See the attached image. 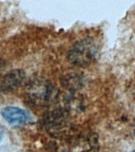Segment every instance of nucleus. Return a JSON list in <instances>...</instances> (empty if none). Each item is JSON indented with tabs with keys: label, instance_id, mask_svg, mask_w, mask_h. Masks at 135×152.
<instances>
[{
	"label": "nucleus",
	"instance_id": "nucleus-1",
	"mask_svg": "<svg viewBox=\"0 0 135 152\" xmlns=\"http://www.w3.org/2000/svg\"><path fill=\"white\" fill-rule=\"evenodd\" d=\"M26 98L36 106H47L57 100V88L44 78H35L29 82L25 90Z\"/></svg>",
	"mask_w": 135,
	"mask_h": 152
},
{
	"label": "nucleus",
	"instance_id": "nucleus-2",
	"mask_svg": "<svg viewBox=\"0 0 135 152\" xmlns=\"http://www.w3.org/2000/svg\"><path fill=\"white\" fill-rule=\"evenodd\" d=\"M100 54V45L95 39L83 38L71 48L68 53L69 63L80 67H85L96 60Z\"/></svg>",
	"mask_w": 135,
	"mask_h": 152
},
{
	"label": "nucleus",
	"instance_id": "nucleus-3",
	"mask_svg": "<svg viewBox=\"0 0 135 152\" xmlns=\"http://www.w3.org/2000/svg\"><path fill=\"white\" fill-rule=\"evenodd\" d=\"M43 126L51 135L59 136L69 129V113L63 109L49 112L43 119Z\"/></svg>",
	"mask_w": 135,
	"mask_h": 152
},
{
	"label": "nucleus",
	"instance_id": "nucleus-4",
	"mask_svg": "<svg viewBox=\"0 0 135 152\" xmlns=\"http://www.w3.org/2000/svg\"><path fill=\"white\" fill-rule=\"evenodd\" d=\"M2 118L12 125H23L30 123L33 117L28 111L19 107L7 106L1 110Z\"/></svg>",
	"mask_w": 135,
	"mask_h": 152
},
{
	"label": "nucleus",
	"instance_id": "nucleus-5",
	"mask_svg": "<svg viewBox=\"0 0 135 152\" xmlns=\"http://www.w3.org/2000/svg\"><path fill=\"white\" fill-rule=\"evenodd\" d=\"M26 78V74L22 70L16 69L5 75L0 80V91L10 93L20 87Z\"/></svg>",
	"mask_w": 135,
	"mask_h": 152
},
{
	"label": "nucleus",
	"instance_id": "nucleus-6",
	"mask_svg": "<svg viewBox=\"0 0 135 152\" xmlns=\"http://www.w3.org/2000/svg\"><path fill=\"white\" fill-rule=\"evenodd\" d=\"M61 84L67 90L76 91L83 86V78L79 74L69 73L63 76Z\"/></svg>",
	"mask_w": 135,
	"mask_h": 152
},
{
	"label": "nucleus",
	"instance_id": "nucleus-7",
	"mask_svg": "<svg viewBox=\"0 0 135 152\" xmlns=\"http://www.w3.org/2000/svg\"><path fill=\"white\" fill-rule=\"evenodd\" d=\"M96 140L92 136H85L75 143L74 152H93L96 150Z\"/></svg>",
	"mask_w": 135,
	"mask_h": 152
},
{
	"label": "nucleus",
	"instance_id": "nucleus-8",
	"mask_svg": "<svg viewBox=\"0 0 135 152\" xmlns=\"http://www.w3.org/2000/svg\"><path fill=\"white\" fill-rule=\"evenodd\" d=\"M2 136H3V133H2V130H1V129H0V142H1V141H2Z\"/></svg>",
	"mask_w": 135,
	"mask_h": 152
},
{
	"label": "nucleus",
	"instance_id": "nucleus-9",
	"mask_svg": "<svg viewBox=\"0 0 135 152\" xmlns=\"http://www.w3.org/2000/svg\"><path fill=\"white\" fill-rule=\"evenodd\" d=\"M0 72H1V64H0Z\"/></svg>",
	"mask_w": 135,
	"mask_h": 152
},
{
	"label": "nucleus",
	"instance_id": "nucleus-10",
	"mask_svg": "<svg viewBox=\"0 0 135 152\" xmlns=\"http://www.w3.org/2000/svg\"><path fill=\"white\" fill-rule=\"evenodd\" d=\"M132 152H135V151H132Z\"/></svg>",
	"mask_w": 135,
	"mask_h": 152
}]
</instances>
